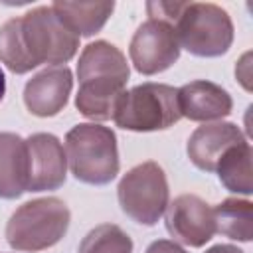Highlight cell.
<instances>
[{
    "mask_svg": "<svg viewBox=\"0 0 253 253\" xmlns=\"http://www.w3.org/2000/svg\"><path fill=\"white\" fill-rule=\"evenodd\" d=\"M77 47L79 38L51 6L34 8L0 28V61L14 73H28L42 63H65Z\"/></svg>",
    "mask_w": 253,
    "mask_h": 253,
    "instance_id": "cell-1",
    "label": "cell"
},
{
    "mask_svg": "<svg viewBox=\"0 0 253 253\" xmlns=\"http://www.w3.org/2000/svg\"><path fill=\"white\" fill-rule=\"evenodd\" d=\"M65 158L75 180L103 186L119 174L117 136L109 126L83 123L65 136Z\"/></svg>",
    "mask_w": 253,
    "mask_h": 253,
    "instance_id": "cell-2",
    "label": "cell"
},
{
    "mask_svg": "<svg viewBox=\"0 0 253 253\" xmlns=\"http://www.w3.org/2000/svg\"><path fill=\"white\" fill-rule=\"evenodd\" d=\"M69 208L59 198L22 204L8 219L6 239L16 251H42L55 245L69 227Z\"/></svg>",
    "mask_w": 253,
    "mask_h": 253,
    "instance_id": "cell-3",
    "label": "cell"
},
{
    "mask_svg": "<svg viewBox=\"0 0 253 253\" xmlns=\"http://www.w3.org/2000/svg\"><path fill=\"white\" fill-rule=\"evenodd\" d=\"M174 32L180 43L192 55H223L233 42V24L227 12L210 2H186L174 20Z\"/></svg>",
    "mask_w": 253,
    "mask_h": 253,
    "instance_id": "cell-4",
    "label": "cell"
},
{
    "mask_svg": "<svg viewBox=\"0 0 253 253\" xmlns=\"http://www.w3.org/2000/svg\"><path fill=\"white\" fill-rule=\"evenodd\" d=\"M180 119L176 89L164 83H142L125 91L113 115L117 126L134 132L164 130Z\"/></svg>",
    "mask_w": 253,
    "mask_h": 253,
    "instance_id": "cell-5",
    "label": "cell"
},
{
    "mask_svg": "<svg viewBox=\"0 0 253 253\" xmlns=\"http://www.w3.org/2000/svg\"><path fill=\"white\" fill-rule=\"evenodd\" d=\"M121 210L136 223L154 225L168 208V180L156 162L130 168L117 188Z\"/></svg>",
    "mask_w": 253,
    "mask_h": 253,
    "instance_id": "cell-6",
    "label": "cell"
},
{
    "mask_svg": "<svg viewBox=\"0 0 253 253\" xmlns=\"http://www.w3.org/2000/svg\"><path fill=\"white\" fill-rule=\"evenodd\" d=\"M128 53L134 69L142 75H154L168 69L180 57L174 26L164 20L148 18L134 32Z\"/></svg>",
    "mask_w": 253,
    "mask_h": 253,
    "instance_id": "cell-7",
    "label": "cell"
},
{
    "mask_svg": "<svg viewBox=\"0 0 253 253\" xmlns=\"http://www.w3.org/2000/svg\"><path fill=\"white\" fill-rule=\"evenodd\" d=\"M164 213L168 233L188 247H202L215 233L213 208L194 194L178 196Z\"/></svg>",
    "mask_w": 253,
    "mask_h": 253,
    "instance_id": "cell-8",
    "label": "cell"
},
{
    "mask_svg": "<svg viewBox=\"0 0 253 253\" xmlns=\"http://www.w3.org/2000/svg\"><path fill=\"white\" fill-rule=\"evenodd\" d=\"M28 148V192L57 190L67 176V158L57 136L36 132L26 138Z\"/></svg>",
    "mask_w": 253,
    "mask_h": 253,
    "instance_id": "cell-9",
    "label": "cell"
},
{
    "mask_svg": "<svg viewBox=\"0 0 253 253\" xmlns=\"http://www.w3.org/2000/svg\"><path fill=\"white\" fill-rule=\"evenodd\" d=\"M73 87V75L69 67L55 65L36 73L24 87V103L36 117L57 115L69 99Z\"/></svg>",
    "mask_w": 253,
    "mask_h": 253,
    "instance_id": "cell-10",
    "label": "cell"
},
{
    "mask_svg": "<svg viewBox=\"0 0 253 253\" xmlns=\"http://www.w3.org/2000/svg\"><path fill=\"white\" fill-rule=\"evenodd\" d=\"M245 142L243 132L233 123H210L198 126L186 146L192 164L204 172H215L219 158L235 144Z\"/></svg>",
    "mask_w": 253,
    "mask_h": 253,
    "instance_id": "cell-11",
    "label": "cell"
},
{
    "mask_svg": "<svg viewBox=\"0 0 253 253\" xmlns=\"http://www.w3.org/2000/svg\"><path fill=\"white\" fill-rule=\"evenodd\" d=\"M176 99H178L180 115L198 123L219 121L227 117L233 107L229 93L206 79H198L182 85L180 89H176Z\"/></svg>",
    "mask_w": 253,
    "mask_h": 253,
    "instance_id": "cell-12",
    "label": "cell"
},
{
    "mask_svg": "<svg viewBox=\"0 0 253 253\" xmlns=\"http://www.w3.org/2000/svg\"><path fill=\"white\" fill-rule=\"evenodd\" d=\"M28 192V148L14 132H0V198L14 200Z\"/></svg>",
    "mask_w": 253,
    "mask_h": 253,
    "instance_id": "cell-13",
    "label": "cell"
},
{
    "mask_svg": "<svg viewBox=\"0 0 253 253\" xmlns=\"http://www.w3.org/2000/svg\"><path fill=\"white\" fill-rule=\"evenodd\" d=\"M128 63L119 47L109 42H93L83 47L77 63L79 83L87 79H119L128 81Z\"/></svg>",
    "mask_w": 253,
    "mask_h": 253,
    "instance_id": "cell-14",
    "label": "cell"
},
{
    "mask_svg": "<svg viewBox=\"0 0 253 253\" xmlns=\"http://www.w3.org/2000/svg\"><path fill=\"white\" fill-rule=\"evenodd\" d=\"M126 83L119 79H87L79 83L75 95L77 111L93 121L113 119L115 109L125 93Z\"/></svg>",
    "mask_w": 253,
    "mask_h": 253,
    "instance_id": "cell-15",
    "label": "cell"
},
{
    "mask_svg": "<svg viewBox=\"0 0 253 253\" xmlns=\"http://www.w3.org/2000/svg\"><path fill=\"white\" fill-rule=\"evenodd\" d=\"M57 18L79 38L97 34L115 10L113 2H53Z\"/></svg>",
    "mask_w": 253,
    "mask_h": 253,
    "instance_id": "cell-16",
    "label": "cell"
},
{
    "mask_svg": "<svg viewBox=\"0 0 253 253\" xmlns=\"http://www.w3.org/2000/svg\"><path fill=\"white\" fill-rule=\"evenodd\" d=\"M251 144L245 140L231 146L219 158L215 172L219 182L235 194L249 196L253 192V174H251Z\"/></svg>",
    "mask_w": 253,
    "mask_h": 253,
    "instance_id": "cell-17",
    "label": "cell"
},
{
    "mask_svg": "<svg viewBox=\"0 0 253 253\" xmlns=\"http://www.w3.org/2000/svg\"><path fill=\"white\" fill-rule=\"evenodd\" d=\"M215 233L235 241H251L253 237V206L249 200L227 198L213 208Z\"/></svg>",
    "mask_w": 253,
    "mask_h": 253,
    "instance_id": "cell-18",
    "label": "cell"
},
{
    "mask_svg": "<svg viewBox=\"0 0 253 253\" xmlns=\"http://www.w3.org/2000/svg\"><path fill=\"white\" fill-rule=\"evenodd\" d=\"M79 253H132V239L119 225L101 223L83 237Z\"/></svg>",
    "mask_w": 253,
    "mask_h": 253,
    "instance_id": "cell-19",
    "label": "cell"
},
{
    "mask_svg": "<svg viewBox=\"0 0 253 253\" xmlns=\"http://www.w3.org/2000/svg\"><path fill=\"white\" fill-rule=\"evenodd\" d=\"M235 75H237L239 83H241L247 91H251V53H249V51L239 59V63H237V67H235Z\"/></svg>",
    "mask_w": 253,
    "mask_h": 253,
    "instance_id": "cell-20",
    "label": "cell"
},
{
    "mask_svg": "<svg viewBox=\"0 0 253 253\" xmlns=\"http://www.w3.org/2000/svg\"><path fill=\"white\" fill-rule=\"evenodd\" d=\"M146 253H188L186 249H182L176 241H168V239H158L154 243L148 245Z\"/></svg>",
    "mask_w": 253,
    "mask_h": 253,
    "instance_id": "cell-21",
    "label": "cell"
},
{
    "mask_svg": "<svg viewBox=\"0 0 253 253\" xmlns=\"http://www.w3.org/2000/svg\"><path fill=\"white\" fill-rule=\"evenodd\" d=\"M206 253H243V251H241L239 247H235V245H225V243L221 245V243H219V245L210 247Z\"/></svg>",
    "mask_w": 253,
    "mask_h": 253,
    "instance_id": "cell-22",
    "label": "cell"
},
{
    "mask_svg": "<svg viewBox=\"0 0 253 253\" xmlns=\"http://www.w3.org/2000/svg\"><path fill=\"white\" fill-rule=\"evenodd\" d=\"M4 91H6V79H4V73H2V69H0V101H2V97H4Z\"/></svg>",
    "mask_w": 253,
    "mask_h": 253,
    "instance_id": "cell-23",
    "label": "cell"
}]
</instances>
